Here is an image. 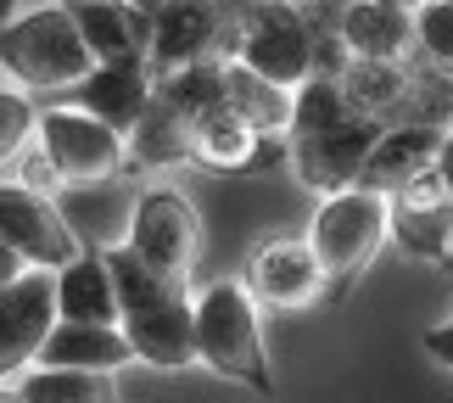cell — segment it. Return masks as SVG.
I'll use <instances>...</instances> for the list:
<instances>
[{"instance_id": "cell-23", "label": "cell", "mask_w": 453, "mask_h": 403, "mask_svg": "<svg viewBox=\"0 0 453 403\" xmlns=\"http://www.w3.org/2000/svg\"><path fill=\"white\" fill-rule=\"evenodd\" d=\"M124 157L134 168H180V163H190V124L151 96V107L124 135Z\"/></svg>"}, {"instance_id": "cell-10", "label": "cell", "mask_w": 453, "mask_h": 403, "mask_svg": "<svg viewBox=\"0 0 453 403\" xmlns=\"http://www.w3.org/2000/svg\"><path fill=\"white\" fill-rule=\"evenodd\" d=\"M0 247H12L28 269H62L84 252L62 207L28 185H0Z\"/></svg>"}, {"instance_id": "cell-3", "label": "cell", "mask_w": 453, "mask_h": 403, "mask_svg": "<svg viewBox=\"0 0 453 403\" xmlns=\"http://www.w3.org/2000/svg\"><path fill=\"white\" fill-rule=\"evenodd\" d=\"M319 40H325V28L313 23V12L303 0H247L235 12L230 62L264 74L280 90H297V84L319 74Z\"/></svg>"}, {"instance_id": "cell-36", "label": "cell", "mask_w": 453, "mask_h": 403, "mask_svg": "<svg viewBox=\"0 0 453 403\" xmlns=\"http://www.w3.org/2000/svg\"><path fill=\"white\" fill-rule=\"evenodd\" d=\"M0 403H12V398H0Z\"/></svg>"}, {"instance_id": "cell-20", "label": "cell", "mask_w": 453, "mask_h": 403, "mask_svg": "<svg viewBox=\"0 0 453 403\" xmlns=\"http://www.w3.org/2000/svg\"><path fill=\"white\" fill-rule=\"evenodd\" d=\"M330 79L342 84V101L358 118L397 124V107H403V90H409V62H353L347 57Z\"/></svg>"}, {"instance_id": "cell-32", "label": "cell", "mask_w": 453, "mask_h": 403, "mask_svg": "<svg viewBox=\"0 0 453 403\" xmlns=\"http://www.w3.org/2000/svg\"><path fill=\"white\" fill-rule=\"evenodd\" d=\"M17 275H28V264H23V258H17L12 247H0V291H6Z\"/></svg>"}, {"instance_id": "cell-4", "label": "cell", "mask_w": 453, "mask_h": 403, "mask_svg": "<svg viewBox=\"0 0 453 403\" xmlns=\"http://www.w3.org/2000/svg\"><path fill=\"white\" fill-rule=\"evenodd\" d=\"M0 67L17 90H73L90 74V50H84L67 6H45V12H17L0 28Z\"/></svg>"}, {"instance_id": "cell-21", "label": "cell", "mask_w": 453, "mask_h": 403, "mask_svg": "<svg viewBox=\"0 0 453 403\" xmlns=\"http://www.w3.org/2000/svg\"><path fill=\"white\" fill-rule=\"evenodd\" d=\"M224 107H230L252 135H264V140L291 129V90L269 84L264 74H252V67H241L230 57H224Z\"/></svg>"}, {"instance_id": "cell-24", "label": "cell", "mask_w": 453, "mask_h": 403, "mask_svg": "<svg viewBox=\"0 0 453 403\" xmlns=\"http://www.w3.org/2000/svg\"><path fill=\"white\" fill-rule=\"evenodd\" d=\"M12 403H118L112 376L90 370H50V364H28L12 381Z\"/></svg>"}, {"instance_id": "cell-31", "label": "cell", "mask_w": 453, "mask_h": 403, "mask_svg": "<svg viewBox=\"0 0 453 403\" xmlns=\"http://www.w3.org/2000/svg\"><path fill=\"white\" fill-rule=\"evenodd\" d=\"M431 168H437V180L448 185V197H453V129L442 135V146H437V163H431Z\"/></svg>"}, {"instance_id": "cell-33", "label": "cell", "mask_w": 453, "mask_h": 403, "mask_svg": "<svg viewBox=\"0 0 453 403\" xmlns=\"http://www.w3.org/2000/svg\"><path fill=\"white\" fill-rule=\"evenodd\" d=\"M17 12H23V0H0V28H6Z\"/></svg>"}, {"instance_id": "cell-27", "label": "cell", "mask_w": 453, "mask_h": 403, "mask_svg": "<svg viewBox=\"0 0 453 403\" xmlns=\"http://www.w3.org/2000/svg\"><path fill=\"white\" fill-rule=\"evenodd\" d=\"M414 62L453 74V0H420L414 6Z\"/></svg>"}, {"instance_id": "cell-19", "label": "cell", "mask_w": 453, "mask_h": 403, "mask_svg": "<svg viewBox=\"0 0 453 403\" xmlns=\"http://www.w3.org/2000/svg\"><path fill=\"white\" fill-rule=\"evenodd\" d=\"M50 286H57V320L118 325V291H112V275L101 264V252H79L73 264L50 269Z\"/></svg>"}, {"instance_id": "cell-34", "label": "cell", "mask_w": 453, "mask_h": 403, "mask_svg": "<svg viewBox=\"0 0 453 403\" xmlns=\"http://www.w3.org/2000/svg\"><path fill=\"white\" fill-rule=\"evenodd\" d=\"M448 269H453V202H448Z\"/></svg>"}, {"instance_id": "cell-25", "label": "cell", "mask_w": 453, "mask_h": 403, "mask_svg": "<svg viewBox=\"0 0 453 403\" xmlns=\"http://www.w3.org/2000/svg\"><path fill=\"white\" fill-rule=\"evenodd\" d=\"M397 124H420V129H453V74L431 62H409V90L397 107Z\"/></svg>"}, {"instance_id": "cell-17", "label": "cell", "mask_w": 453, "mask_h": 403, "mask_svg": "<svg viewBox=\"0 0 453 403\" xmlns=\"http://www.w3.org/2000/svg\"><path fill=\"white\" fill-rule=\"evenodd\" d=\"M437 146L442 135L437 129H420V124H387L375 135L370 157H364V174L358 185L375 190V197H392V190H403L414 174H426L431 163H437Z\"/></svg>"}, {"instance_id": "cell-1", "label": "cell", "mask_w": 453, "mask_h": 403, "mask_svg": "<svg viewBox=\"0 0 453 403\" xmlns=\"http://www.w3.org/2000/svg\"><path fill=\"white\" fill-rule=\"evenodd\" d=\"M101 264L112 275L118 330H124L129 353L141 364H151V370H185V364H196V353H190V291H185V280L146 269L124 241L101 252Z\"/></svg>"}, {"instance_id": "cell-9", "label": "cell", "mask_w": 453, "mask_h": 403, "mask_svg": "<svg viewBox=\"0 0 453 403\" xmlns=\"http://www.w3.org/2000/svg\"><path fill=\"white\" fill-rule=\"evenodd\" d=\"M380 129H387V124H375V118L342 112V118H330V124L308 129V135H286L291 168H297V180L313 190V197L347 190V185H358L364 157H370V146H375Z\"/></svg>"}, {"instance_id": "cell-14", "label": "cell", "mask_w": 453, "mask_h": 403, "mask_svg": "<svg viewBox=\"0 0 453 403\" xmlns=\"http://www.w3.org/2000/svg\"><path fill=\"white\" fill-rule=\"evenodd\" d=\"M330 34L353 62H414V12L392 0H347Z\"/></svg>"}, {"instance_id": "cell-15", "label": "cell", "mask_w": 453, "mask_h": 403, "mask_svg": "<svg viewBox=\"0 0 453 403\" xmlns=\"http://www.w3.org/2000/svg\"><path fill=\"white\" fill-rule=\"evenodd\" d=\"M73 17L84 50L96 67H118V62H146V34L151 17L134 0H62Z\"/></svg>"}, {"instance_id": "cell-35", "label": "cell", "mask_w": 453, "mask_h": 403, "mask_svg": "<svg viewBox=\"0 0 453 403\" xmlns=\"http://www.w3.org/2000/svg\"><path fill=\"white\" fill-rule=\"evenodd\" d=\"M392 6H403V12H414V6H420V0H392Z\"/></svg>"}, {"instance_id": "cell-29", "label": "cell", "mask_w": 453, "mask_h": 403, "mask_svg": "<svg viewBox=\"0 0 453 403\" xmlns=\"http://www.w3.org/2000/svg\"><path fill=\"white\" fill-rule=\"evenodd\" d=\"M17 180H23L28 190H50V185H57V168L45 163V151H40V146H28L23 157H17Z\"/></svg>"}, {"instance_id": "cell-8", "label": "cell", "mask_w": 453, "mask_h": 403, "mask_svg": "<svg viewBox=\"0 0 453 403\" xmlns=\"http://www.w3.org/2000/svg\"><path fill=\"white\" fill-rule=\"evenodd\" d=\"M34 146L57 168V185H96V180H112L118 168H129L124 135L90 118L84 107H45L40 129H34Z\"/></svg>"}, {"instance_id": "cell-6", "label": "cell", "mask_w": 453, "mask_h": 403, "mask_svg": "<svg viewBox=\"0 0 453 403\" xmlns=\"http://www.w3.org/2000/svg\"><path fill=\"white\" fill-rule=\"evenodd\" d=\"M146 17H151V34H146L151 79L180 74L190 62L230 57L235 12H224V0H157Z\"/></svg>"}, {"instance_id": "cell-12", "label": "cell", "mask_w": 453, "mask_h": 403, "mask_svg": "<svg viewBox=\"0 0 453 403\" xmlns=\"http://www.w3.org/2000/svg\"><path fill=\"white\" fill-rule=\"evenodd\" d=\"M57 325V286H50V269H28L17 275L6 291H0V387L17 381L34 364L40 342Z\"/></svg>"}, {"instance_id": "cell-5", "label": "cell", "mask_w": 453, "mask_h": 403, "mask_svg": "<svg viewBox=\"0 0 453 403\" xmlns=\"http://www.w3.org/2000/svg\"><path fill=\"white\" fill-rule=\"evenodd\" d=\"M303 241L313 247V258H319L330 291L353 286V280L375 264V252L387 247V197H375V190H364V185L330 190V197H319V207H313Z\"/></svg>"}, {"instance_id": "cell-2", "label": "cell", "mask_w": 453, "mask_h": 403, "mask_svg": "<svg viewBox=\"0 0 453 403\" xmlns=\"http://www.w3.org/2000/svg\"><path fill=\"white\" fill-rule=\"evenodd\" d=\"M190 353L213 376L252 392H274L269 347H264V308L252 303L247 280L224 275L190 297Z\"/></svg>"}, {"instance_id": "cell-26", "label": "cell", "mask_w": 453, "mask_h": 403, "mask_svg": "<svg viewBox=\"0 0 453 403\" xmlns=\"http://www.w3.org/2000/svg\"><path fill=\"white\" fill-rule=\"evenodd\" d=\"M157 101L173 107L185 124H196L202 112L224 107V57L190 62V67H180V74H163V79H157Z\"/></svg>"}, {"instance_id": "cell-22", "label": "cell", "mask_w": 453, "mask_h": 403, "mask_svg": "<svg viewBox=\"0 0 453 403\" xmlns=\"http://www.w3.org/2000/svg\"><path fill=\"white\" fill-rule=\"evenodd\" d=\"M274 157L264 146V135H252L230 107H213L190 124V163H207V168H252Z\"/></svg>"}, {"instance_id": "cell-11", "label": "cell", "mask_w": 453, "mask_h": 403, "mask_svg": "<svg viewBox=\"0 0 453 403\" xmlns=\"http://www.w3.org/2000/svg\"><path fill=\"white\" fill-rule=\"evenodd\" d=\"M247 291L257 308H280V314H297V308H313L325 303L330 280L319 269V258H313V247L303 236H274L264 241L252 258H247Z\"/></svg>"}, {"instance_id": "cell-28", "label": "cell", "mask_w": 453, "mask_h": 403, "mask_svg": "<svg viewBox=\"0 0 453 403\" xmlns=\"http://www.w3.org/2000/svg\"><path fill=\"white\" fill-rule=\"evenodd\" d=\"M34 129H40L34 96L28 90H0V168H12L17 157L34 146Z\"/></svg>"}, {"instance_id": "cell-18", "label": "cell", "mask_w": 453, "mask_h": 403, "mask_svg": "<svg viewBox=\"0 0 453 403\" xmlns=\"http://www.w3.org/2000/svg\"><path fill=\"white\" fill-rule=\"evenodd\" d=\"M34 364H50V370H90V376H118L124 364H134L129 342L118 325H73V320H57L50 337L40 342Z\"/></svg>"}, {"instance_id": "cell-7", "label": "cell", "mask_w": 453, "mask_h": 403, "mask_svg": "<svg viewBox=\"0 0 453 403\" xmlns=\"http://www.w3.org/2000/svg\"><path fill=\"white\" fill-rule=\"evenodd\" d=\"M124 247L141 258L146 269L185 280L190 264H196V247H202L196 202H190L180 185H151V190H141V197H134V213H129Z\"/></svg>"}, {"instance_id": "cell-13", "label": "cell", "mask_w": 453, "mask_h": 403, "mask_svg": "<svg viewBox=\"0 0 453 403\" xmlns=\"http://www.w3.org/2000/svg\"><path fill=\"white\" fill-rule=\"evenodd\" d=\"M448 185L437 180V168L414 174L403 190L387 197V236L420 264H448Z\"/></svg>"}, {"instance_id": "cell-30", "label": "cell", "mask_w": 453, "mask_h": 403, "mask_svg": "<svg viewBox=\"0 0 453 403\" xmlns=\"http://www.w3.org/2000/svg\"><path fill=\"white\" fill-rule=\"evenodd\" d=\"M420 347H426V353L437 359V364H448V370H453V320H442V325H431L426 337H420Z\"/></svg>"}, {"instance_id": "cell-16", "label": "cell", "mask_w": 453, "mask_h": 403, "mask_svg": "<svg viewBox=\"0 0 453 403\" xmlns=\"http://www.w3.org/2000/svg\"><path fill=\"white\" fill-rule=\"evenodd\" d=\"M157 96V79L146 62H118V67H90L79 84H73V107H84L90 118H101L107 129L129 135L134 118L151 107Z\"/></svg>"}]
</instances>
